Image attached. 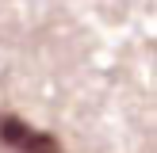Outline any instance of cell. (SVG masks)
Wrapping results in <instances>:
<instances>
[{
	"label": "cell",
	"mask_w": 157,
	"mask_h": 153,
	"mask_svg": "<svg viewBox=\"0 0 157 153\" xmlns=\"http://www.w3.org/2000/svg\"><path fill=\"white\" fill-rule=\"evenodd\" d=\"M0 145H8L15 153H58V142L50 134H38L12 115H0Z\"/></svg>",
	"instance_id": "cell-1"
}]
</instances>
